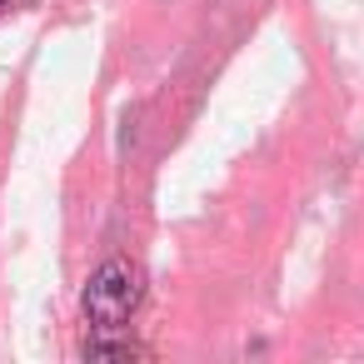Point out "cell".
<instances>
[{"label":"cell","mask_w":364,"mask_h":364,"mask_svg":"<svg viewBox=\"0 0 364 364\" xmlns=\"http://www.w3.org/2000/svg\"><path fill=\"white\" fill-rule=\"evenodd\" d=\"M140 299H145V274H140V264L125 259V255H115V259H105V264L90 274V284H85V319H90L95 329H120V324L140 309Z\"/></svg>","instance_id":"6da1fadb"},{"label":"cell","mask_w":364,"mask_h":364,"mask_svg":"<svg viewBox=\"0 0 364 364\" xmlns=\"http://www.w3.org/2000/svg\"><path fill=\"white\" fill-rule=\"evenodd\" d=\"M85 359H115V364H130V359H150V344H140V339H130V334H120V329H95L90 339H85Z\"/></svg>","instance_id":"7a4b0ae2"},{"label":"cell","mask_w":364,"mask_h":364,"mask_svg":"<svg viewBox=\"0 0 364 364\" xmlns=\"http://www.w3.org/2000/svg\"><path fill=\"white\" fill-rule=\"evenodd\" d=\"M6 6H11V0H0V11H6Z\"/></svg>","instance_id":"3957f363"}]
</instances>
